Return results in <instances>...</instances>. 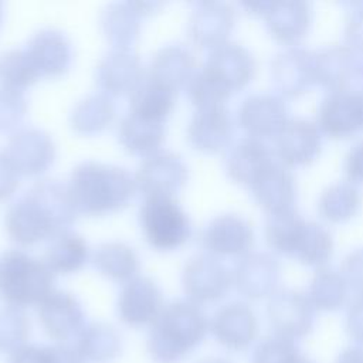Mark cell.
Returning <instances> with one entry per match:
<instances>
[{"mask_svg": "<svg viewBox=\"0 0 363 363\" xmlns=\"http://www.w3.org/2000/svg\"><path fill=\"white\" fill-rule=\"evenodd\" d=\"M77 213L68 184L44 179L7 208L6 230L14 241L34 244L67 230Z\"/></svg>", "mask_w": 363, "mask_h": 363, "instance_id": "obj_1", "label": "cell"}, {"mask_svg": "<svg viewBox=\"0 0 363 363\" xmlns=\"http://www.w3.org/2000/svg\"><path fill=\"white\" fill-rule=\"evenodd\" d=\"M210 320L200 305L189 299L166 303L146 337V350L155 363H182L206 339Z\"/></svg>", "mask_w": 363, "mask_h": 363, "instance_id": "obj_2", "label": "cell"}, {"mask_svg": "<svg viewBox=\"0 0 363 363\" xmlns=\"http://www.w3.org/2000/svg\"><path fill=\"white\" fill-rule=\"evenodd\" d=\"M135 177L123 167L82 162L71 173L68 190L77 211L102 216L125 207L136 190Z\"/></svg>", "mask_w": 363, "mask_h": 363, "instance_id": "obj_3", "label": "cell"}, {"mask_svg": "<svg viewBox=\"0 0 363 363\" xmlns=\"http://www.w3.org/2000/svg\"><path fill=\"white\" fill-rule=\"evenodd\" d=\"M54 272L44 259L21 250L0 257V299L6 306H38L54 291Z\"/></svg>", "mask_w": 363, "mask_h": 363, "instance_id": "obj_4", "label": "cell"}, {"mask_svg": "<svg viewBox=\"0 0 363 363\" xmlns=\"http://www.w3.org/2000/svg\"><path fill=\"white\" fill-rule=\"evenodd\" d=\"M139 223L146 241L156 250L177 248L191 234L190 218L173 196H147L139 208Z\"/></svg>", "mask_w": 363, "mask_h": 363, "instance_id": "obj_5", "label": "cell"}, {"mask_svg": "<svg viewBox=\"0 0 363 363\" xmlns=\"http://www.w3.org/2000/svg\"><path fill=\"white\" fill-rule=\"evenodd\" d=\"M267 313L274 335L296 340L306 336L315 322V306L308 295L294 288H279L269 295Z\"/></svg>", "mask_w": 363, "mask_h": 363, "instance_id": "obj_6", "label": "cell"}, {"mask_svg": "<svg viewBox=\"0 0 363 363\" xmlns=\"http://www.w3.org/2000/svg\"><path fill=\"white\" fill-rule=\"evenodd\" d=\"M37 316L45 336L58 345L74 343L86 325L81 302L65 291L54 289L37 306Z\"/></svg>", "mask_w": 363, "mask_h": 363, "instance_id": "obj_7", "label": "cell"}, {"mask_svg": "<svg viewBox=\"0 0 363 363\" xmlns=\"http://www.w3.org/2000/svg\"><path fill=\"white\" fill-rule=\"evenodd\" d=\"M166 303L160 286L149 277L138 275L122 286L116 312L121 322L129 328H150Z\"/></svg>", "mask_w": 363, "mask_h": 363, "instance_id": "obj_8", "label": "cell"}, {"mask_svg": "<svg viewBox=\"0 0 363 363\" xmlns=\"http://www.w3.org/2000/svg\"><path fill=\"white\" fill-rule=\"evenodd\" d=\"M233 282V274L216 257L199 254L191 257L182 272V285L187 299L201 305L225 295Z\"/></svg>", "mask_w": 363, "mask_h": 363, "instance_id": "obj_9", "label": "cell"}, {"mask_svg": "<svg viewBox=\"0 0 363 363\" xmlns=\"http://www.w3.org/2000/svg\"><path fill=\"white\" fill-rule=\"evenodd\" d=\"M316 125L332 138L363 129V85L329 92L318 108Z\"/></svg>", "mask_w": 363, "mask_h": 363, "instance_id": "obj_10", "label": "cell"}, {"mask_svg": "<svg viewBox=\"0 0 363 363\" xmlns=\"http://www.w3.org/2000/svg\"><path fill=\"white\" fill-rule=\"evenodd\" d=\"M313 54L316 82L329 92L363 85V57L350 47L330 44Z\"/></svg>", "mask_w": 363, "mask_h": 363, "instance_id": "obj_11", "label": "cell"}, {"mask_svg": "<svg viewBox=\"0 0 363 363\" xmlns=\"http://www.w3.org/2000/svg\"><path fill=\"white\" fill-rule=\"evenodd\" d=\"M187 166L174 152H155L138 167L136 187L147 196H173L186 183Z\"/></svg>", "mask_w": 363, "mask_h": 363, "instance_id": "obj_12", "label": "cell"}, {"mask_svg": "<svg viewBox=\"0 0 363 363\" xmlns=\"http://www.w3.org/2000/svg\"><path fill=\"white\" fill-rule=\"evenodd\" d=\"M208 332L227 350H245L258 333V320L250 305L230 302L220 306L210 319Z\"/></svg>", "mask_w": 363, "mask_h": 363, "instance_id": "obj_13", "label": "cell"}, {"mask_svg": "<svg viewBox=\"0 0 363 363\" xmlns=\"http://www.w3.org/2000/svg\"><path fill=\"white\" fill-rule=\"evenodd\" d=\"M245 9L262 14L269 33L282 43H295L305 35L311 23V4L301 0L244 3Z\"/></svg>", "mask_w": 363, "mask_h": 363, "instance_id": "obj_14", "label": "cell"}, {"mask_svg": "<svg viewBox=\"0 0 363 363\" xmlns=\"http://www.w3.org/2000/svg\"><path fill=\"white\" fill-rule=\"evenodd\" d=\"M6 153L20 174L33 176L51 166L55 157V145L48 132L28 126L11 135Z\"/></svg>", "mask_w": 363, "mask_h": 363, "instance_id": "obj_15", "label": "cell"}, {"mask_svg": "<svg viewBox=\"0 0 363 363\" xmlns=\"http://www.w3.org/2000/svg\"><path fill=\"white\" fill-rule=\"evenodd\" d=\"M271 79L275 89L286 96H296L316 82L315 54L301 47H289L271 61Z\"/></svg>", "mask_w": 363, "mask_h": 363, "instance_id": "obj_16", "label": "cell"}, {"mask_svg": "<svg viewBox=\"0 0 363 363\" xmlns=\"http://www.w3.org/2000/svg\"><path fill=\"white\" fill-rule=\"evenodd\" d=\"M203 69L230 92L242 88L255 72L252 54L238 43H223L211 50Z\"/></svg>", "mask_w": 363, "mask_h": 363, "instance_id": "obj_17", "label": "cell"}, {"mask_svg": "<svg viewBox=\"0 0 363 363\" xmlns=\"http://www.w3.org/2000/svg\"><path fill=\"white\" fill-rule=\"evenodd\" d=\"M203 247L216 255H240L254 241L251 223L235 213H224L211 218L200 235Z\"/></svg>", "mask_w": 363, "mask_h": 363, "instance_id": "obj_18", "label": "cell"}, {"mask_svg": "<svg viewBox=\"0 0 363 363\" xmlns=\"http://www.w3.org/2000/svg\"><path fill=\"white\" fill-rule=\"evenodd\" d=\"M275 139V153L285 166L308 164L320 152V130L305 118H289Z\"/></svg>", "mask_w": 363, "mask_h": 363, "instance_id": "obj_19", "label": "cell"}, {"mask_svg": "<svg viewBox=\"0 0 363 363\" xmlns=\"http://www.w3.org/2000/svg\"><path fill=\"white\" fill-rule=\"evenodd\" d=\"M240 126L252 138L277 136L289 119L285 102L268 92L248 95L237 111Z\"/></svg>", "mask_w": 363, "mask_h": 363, "instance_id": "obj_20", "label": "cell"}, {"mask_svg": "<svg viewBox=\"0 0 363 363\" xmlns=\"http://www.w3.org/2000/svg\"><path fill=\"white\" fill-rule=\"evenodd\" d=\"M139 55L132 48L113 47L101 57L95 69V81L111 95L132 92L143 78Z\"/></svg>", "mask_w": 363, "mask_h": 363, "instance_id": "obj_21", "label": "cell"}, {"mask_svg": "<svg viewBox=\"0 0 363 363\" xmlns=\"http://www.w3.org/2000/svg\"><path fill=\"white\" fill-rule=\"evenodd\" d=\"M281 275L279 261L268 252H248L235 265L233 282L240 294L258 299L271 295L278 285Z\"/></svg>", "mask_w": 363, "mask_h": 363, "instance_id": "obj_22", "label": "cell"}, {"mask_svg": "<svg viewBox=\"0 0 363 363\" xmlns=\"http://www.w3.org/2000/svg\"><path fill=\"white\" fill-rule=\"evenodd\" d=\"M234 9L221 1H201L194 6L189 17V35L201 47H217L225 43L234 27Z\"/></svg>", "mask_w": 363, "mask_h": 363, "instance_id": "obj_23", "label": "cell"}, {"mask_svg": "<svg viewBox=\"0 0 363 363\" xmlns=\"http://www.w3.org/2000/svg\"><path fill=\"white\" fill-rule=\"evenodd\" d=\"M26 51L41 75L57 77L67 72L72 64L69 38L57 28H41L31 35Z\"/></svg>", "mask_w": 363, "mask_h": 363, "instance_id": "obj_24", "label": "cell"}, {"mask_svg": "<svg viewBox=\"0 0 363 363\" xmlns=\"http://www.w3.org/2000/svg\"><path fill=\"white\" fill-rule=\"evenodd\" d=\"M255 200L269 213H281L292 208L296 187L288 167L274 160L250 184Z\"/></svg>", "mask_w": 363, "mask_h": 363, "instance_id": "obj_25", "label": "cell"}, {"mask_svg": "<svg viewBox=\"0 0 363 363\" xmlns=\"http://www.w3.org/2000/svg\"><path fill=\"white\" fill-rule=\"evenodd\" d=\"M190 143L206 152L227 146L233 136V119L224 105L197 108L187 126Z\"/></svg>", "mask_w": 363, "mask_h": 363, "instance_id": "obj_26", "label": "cell"}, {"mask_svg": "<svg viewBox=\"0 0 363 363\" xmlns=\"http://www.w3.org/2000/svg\"><path fill=\"white\" fill-rule=\"evenodd\" d=\"M194 67L196 58L190 48L183 44H166L152 57L146 75L177 92L187 86L196 74Z\"/></svg>", "mask_w": 363, "mask_h": 363, "instance_id": "obj_27", "label": "cell"}, {"mask_svg": "<svg viewBox=\"0 0 363 363\" xmlns=\"http://www.w3.org/2000/svg\"><path fill=\"white\" fill-rule=\"evenodd\" d=\"M72 345L84 363H113L123 350L119 330L106 322L86 323Z\"/></svg>", "mask_w": 363, "mask_h": 363, "instance_id": "obj_28", "label": "cell"}, {"mask_svg": "<svg viewBox=\"0 0 363 363\" xmlns=\"http://www.w3.org/2000/svg\"><path fill=\"white\" fill-rule=\"evenodd\" d=\"M272 162V152L268 146L258 138L247 136L228 149L225 170L235 182L250 186Z\"/></svg>", "mask_w": 363, "mask_h": 363, "instance_id": "obj_29", "label": "cell"}, {"mask_svg": "<svg viewBox=\"0 0 363 363\" xmlns=\"http://www.w3.org/2000/svg\"><path fill=\"white\" fill-rule=\"evenodd\" d=\"M119 140L135 155H152L164 138V122L129 112L119 123Z\"/></svg>", "mask_w": 363, "mask_h": 363, "instance_id": "obj_30", "label": "cell"}, {"mask_svg": "<svg viewBox=\"0 0 363 363\" xmlns=\"http://www.w3.org/2000/svg\"><path fill=\"white\" fill-rule=\"evenodd\" d=\"M140 10L135 1L111 3L101 13V28L113 47L130 48L140 31Z\"/></svg>", "mask_w": 363, "mask_h": 363, "instance_id": "obj_31", "label": "cell"}, {"mask_svg": "<svg viewBox=\"0 0 363 363\" xmlns=\"http://www.w3.org/2000/svg\"><path fill=\"white\" fill-rule=\"evenodd\" d=\"M333 251V240L328 228L313 220H302L289 255L308 265L325 264Z\"/></svg>", "mask_w": 363, "mask_h": 363, "instance_id": "obj_32", "label": "cell"}, {"mask_svg": "<svg viewBox=\"0 0 363 363\" xmlns=\"http://www.w3.org/2000/svg\"><path fill=\"white\" fill-rule=\"evenodd\" d=\"M89 248L82 235L64 230L55 234L44 254V261L52 272L69 274L78 271L88 259Z\"/></svg>", "mask_w": 363, "mask_h": 363, "instance_id": "obj_33", "label": "cell"}, {"mask_svg": "<svg viewBox=\"0 0 363 363\" xmlns=\"http://www.w3.org/2000/svg\"><path fill=\"white\" fill-rule=\"evenodd\" d=\"M177 92L145 75L130 92V112L164 122L174 106Z\"/></svg>", "mask_w": 363, "mask_h": 363, "instance_id": "obj_34", "label": "cell"}, {"mask_svg": "<svg viewBox=\"0 0 363 363\" xmlns=\"http://www.w3.org/2000/svg\"><path fill=\"white\" fill-rule=\"evenodd\" d=\"M98 271L113 281H129L135 277L139 265L135 250L122 241L101 244L94 255Z\"/></svg>", "mask_w": 363, "mask_h": 363, "instance_id": "obj_35", "label": "cell"}, {"mask_svg": "<svg viewBox=\"0 0 363 363\" xmlns=\"http://www.w3.org/2000/svg\"><path fill=\"white\" fill-rule=\"evenodd\" d=\"M362 204V194L352 182L329 184L318 199L319 214L329 221H345L353 217Z\"/></svg>", "mask_w": 363, "mask_h": 363, "instance_id": "obj_36", "label": "cell"}, {"mask_svg": "<svg viewBox=\"0 0 363 363\" xmlns=\"http://www.w3.org/2000/svg\"><path fill=\"white\" fill-rule=\"evenodd\" d=\"M115 116V105L106 94H89L74 106L71 112L72 126L82 133L102 130Z\"/></svg>", "mask_w": 363, "mask_h": 363, "instance_id": "obj_37", "label": "cell"}, {"mask_svg": "<svg viewBox=\"0 0 363 363\" xmlns=\"http://www.w3.org/2000/svg\"><path fill=\"white\" fill-rule=\"evenodd\" d=\"M306 295L315 309L335 311L343 305L347 285L340 272L323 267L313 274Z\"/></svg>", "mask_w": 363, "mask_h": 363, "instance_id": "obj_38", "label": "cell"}, {"mask_svg": "<svg viewBox=\"0 0 363 363\" xmlns=\"http://www.w3.org/2000/svg\"><path fill=\"white\" fill-rule=\"evenodd\" d=\"M31 325L23 309L6 306L0 309V354L10 357L30 342Z\"/></svg>", "mask_w": 363, "mask_h": 363, "instance_id": "obj_39", "label": "cell"}, {"mask_svg": "<svg viewBox=\"0 0 363 363\" xmlns=\"http://www.w3.org/2000/svg\"><path fill=\"white\" fill-rule=\"evenodd\" d=\"M41 77L26 48H11L0 54V79L3 85L20 89Z\"/></svg>", "mask_w": 363, "mask_h": 363, "instance_id": "obj_40", "label": "cell"}, {"mask_svg": "<svg viewBox=\"0 0 363 363\" xmlns=\"http://www.w3.org/2000/svg\"><path fill=\"white\" fill-rule=\"evenodd\" d=\"M302 218L303 217L299 216L294 208L268 214L265 221V238L271 248L281 254L289 255L295 233Z\"/></svg>", "mask_w": 363, "mask_h": 363, "instance_id": "obj_41", "label": "cell"}, {"mask_svg": "<svg viewBox=\"0 0 363 363\" xmlns=\"http://www.w3.org/2000/svg\"><path fill=\"white\" fill-rule=\"evenodd\" d=\"M186 88L190 101L197 108L224 105L225 99L231 95L227 88L213 79L203 68L193 75Z\"/></svg>", "mask_w": 363, "mask_h": 363, "instance_id": "obj_42", "label": "cell"}, {"mask_svg": "<svg viewBox=\"0 0 363 363\" xmlns=\"http://www.w3.org/2000/svg\"><path fill=\"white\" fill-rule=\"evenodd\" d=\"M298 354L299 350L292 340L272 335L255 346L251 363H289Z\"/></svg>", "mask_w": 363, "mask_h": 363, "instance_id": "obj_43", "label": "cell"}, {"mask_svg": "<svg viewBox=\"0 0 363 363\" xmlns=\"http://www.w3.org/2000/svg\"><path fill=\"white\" fill-rule=\"evenodd\" d=\"M27 111V101L20 89L0 86V130L14 128Z\"/></svg>", "mask_w": 363, "mask_h": 363, "instance_id": "obj_44", "label": "cell"}, {"mask_svg": "<svg viewBox=\"0 0 363 363\" xmlns=\"http://www.w3.org/2000/svg\"><path fill=\"white\" fill-rule=\"evenodd\" d=\"M345 41L356 52H363V1L346 4Z\"/></svg>", "mask_w": 363, "mask_h": 363, "instance_id": "obj_45", "label": "cell"}, {"mask_svg": "<svg viewBox=\"0 0 363 363\" xmlns=\"http://www.w3.org/2000/svg\"><path fill=\"white\" fill-rule=\"evenodd\" d=\"M340 274L357 296L363 295V247L350 251L342 261Z\"/></svg>", "mask_w": 363, "mask_h": 363, "instance_id": "obj_46", "label": "cell"}, {"mask_svg": "<svg viewBox=\"0 0 363 363\" xmlns=\"http://www.w3.org/2000/svg\"><path fill=\"white\" fill-rule=\"evenodd\" d=\"M9 363H55L52 345L40 346L28 343L9 357Z\"/></svg>", "mask_w": 363, "mask_h": 363, "instance_id": "obj_47", "label": "cell"}, {"mask_svg": "<svg viewBox=\"0 0 363 363\" xmlns=\"http://www.w3.org/2000/svg\"><path fill=\"white\" fill-rule=\"evenodd\" d=\"M20 173L9 159L6 150H0V200L11 196L18 186Z\"/></svg>", "mask_w": 363, "mask_h": 363, "instance_id": "obj_48", "label": "cell"}, {"mask_svg": "<svg viewBox=\"0 0 363 363\" xmlns=\"http://www.w3.org/2000/svg\"><path fill=\"white\" fill-rule=\"evenodd\" d=\"M346 330L352 339L363 343V295L356 296L347 309Z\"/></svg>", "mask_w": 363, "mask_h": 363, "instance_id": "obj_49", "label": "cell"}, {"mask_svg": "<svg viewBox=\"0 0 363 363\" xmlns=\"http://www.w3.org/2000/svg\"><path fill=\"white\" fill-rule=\"evenodd\" d=\"M345 172L350 182H363V139L347 150L345 156Z\"/></svg>", "mask_w": 363, "mask_h": 363, "instance_id": "obj_50", "label": "cell"}, {"mask_svg": "<svg viewBox=\"0 0 363 363\" xmlns=\"http://www.w3.org/2000/svg\"><path fill=\"white\" fill-rule=\"evenodd\" d=\"M336 363H363V349L360 347L345 349L336 359Z\"/></svg>", "mask_w": 363, "mask_h": 363, "instance_id": "obj_51", "label": "cell"}, {"mask_svg": "<svg viewBox=\"0 0 363 363\" xmlns=\"http://www.w3.org/2000/svg\"><path fill=\"white\" fill-rule=\"evenodd\" d=\"M196 363H231V362L227 360V359H223V357L211 356V357H204V359H201V360H199Z\"/></svg>", "mask_w": 363, "mask_h": 363, "instance_id": "obj_52", "label": "cell"}, {"mask_svg": "<svg viewBox=\"0 0 363 363\" xmlns=\"http://www.w3.org/2000/svg\"><path fill=\"white\" fill-rule=\"evenodd\" d=\"M289 363H313V362H311L309 359L303 357L302 354H298V356H295Z\"/></svg>", "mask_w": 363, "mask_h": 363, "instance_id": "obj_53", "label": "cell"}, {"mask_svg": "<svg viewBox=\"0 0 363 363\" xmlns=\"http://www.w3.org/2000/svg\"><path fill=\"white\" fill-rule=\"evenodd\" d=\"M0 18H1V3H0Z\"/></svg>", "mask_w": 363, "mask_h": 363, "instance_id": "obj_54", "label": "cell"}]
</instances>
